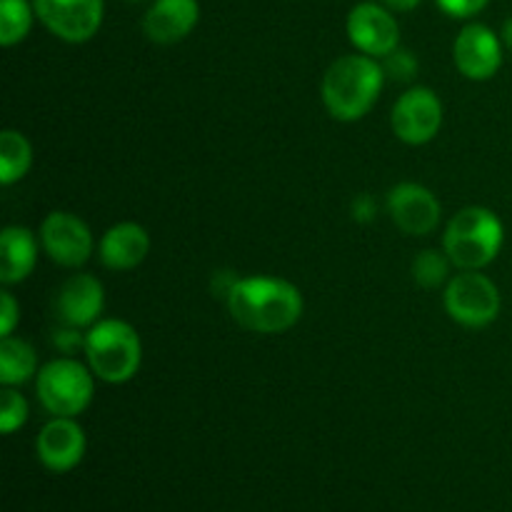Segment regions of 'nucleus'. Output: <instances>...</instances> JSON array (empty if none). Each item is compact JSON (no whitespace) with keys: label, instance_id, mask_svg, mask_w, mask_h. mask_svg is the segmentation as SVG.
Masks as SVG:
<instances>
[{"label":"nucleus","instance_id":"20","mask_svg":"<svg viewBox=\"0 0 512 512\" xmlns=\"http://www.w3.org/2000/svg\"><path fill=\"white\" fill-rule=\"evenodd\" d=\"M35 5L30 0H0V45L13 48L28 38L33 28Z\"/></svg>","mask_w":512,"mask_h":512},{"label":"nucleus","instance_id":"8","mask_svg":"<svg viewBox=\"0 0 512 512\" xmlns=\"http://www.w3.org/2000/svg\"><path fill=\"white\" fill-rule=\"evenodd\" d=\"M40 23L65 43H88L103 25L105 0H33Z\"/></svg>","mask_w":512,"mask_h":512},{"label":"nucleus","instance_id":"5","mask_svg":"<svg viewBox=\"0 0 512 512\" xmlns=\"http://www.w3.org/2000/svg\"><path fill=\"white\" fill-rule=\"evenodd\" d=\"M35 390L53 418H75L93 403L95 373L75 358L50 360L35 375Z\"/></svg>","mask_w":512,"mask_h":512},{"label":"nucleus","instance_id":"7","mask_svg":"<svg viewBox=\"0 0 512 512\" xmlns=\"http://www.w3.org/2000/svg\"><path fill=\"white\" fill-rule=\"evenodd\" d=\"M443 100L433 88H410L400 95L390 113L393 133L408 145H425L443 128Z\"/></svg>","mask_w":512,"mask_h":512},{"label":"nucleus","instance_id":"21","mask_svg":"<svg viewBox=\"0 0 512 512\" xmlns=\"http://www.w3.org/2000/svg\"><path fill=\"white\" fill-rule=\"evenodd\" d=\"M450 268H453V260L448 258L445 250L443 253L440 250H423L413 260V278L420 288L435 290L450 283Z\"/></svg>","mask_w":512,"mask_h":512},{"label":"nucleus","instance_id":"3","mask_svg":"<svg viewBox=\"0 0 512 512\" xmlns=\"http://www.w3.org/2000/svg\"><path fill=\"white\" fill-rule=\"evenodd\" d=\"M505 243V225L483 205H468L445 228L443 250L460 270H483L493 263Z\"/></svg>","mask_w":512,"mask_h":512},{"label":"nucleus","instance_id":"14","mask_svg":"<svg viewBox=\"0 0 512 512\" xmlns=\"http://www.w3.org/2000/svg\"><path fill=\"white\" fill-rule=\"evenodd\" d=\"M105 308V288L95 275H70L55 295V313L70 328H88L98 323Z\"/></svg>","mask_w":512,"mask_h":512},{"label":"nucleus","instance_id":"16","mask_svg":"<svg viewBox=\"0 0 512 512\" xmlns=\"http://www.w3.org/2000/svg\"><path fill=\"white\" fill-rule=\"evenodd\" d=\"M150 235L138 223H118L100 240V263L110 270H133L148 258Z\"/></svg>","mask_w":512,"mask_h":512},{"label":"nucleus","instance_id":"13","mask_svg":"<svg viewBox=\"0 0 512 512\" xmlns=\"http://www.w3.org/2000/svg\"><path fill=\"white\" fill-rule=\"evenodd\" d=\"M85 448H88L85 430L73 418L48 420L35 440L38 460L53 473H70L75 465H80Z\"/></svg>","mask_w":512,"mask_h":512},{"label":"nucleus","instance_id":"28","mask_svg":"<svg viewBox=\"0 0 512 512\" xmlns=\"http://www.w3.org/2000/svg\"><path fill=\"white\" fill-rule=\"evenodd\" d=\"M238 275L235 273H228V270H218V273L213 275V283H210V288H213V295L215 298H225L228 300V295L233 293V288L238 285Z\"/></svg>","mask_w":512,"mask_h":512},{"label":"nucleus","instance_id":"26","mask_svg":"<svg viewBox=\"0 0 512 512\" xmlns=\"http://www.w3.org/2000/svg\"><path fill=\"white\" fill-rule=\"evenodd\" d=\"M53 343L55 348H60L63 353L70 355L73 350L85 348V335H80V328H70V325H65L63 330H55Z\"/></svg>","mask_w":512,"mask_h":512},{"label":"nucleus","instance_id":"31","mask_svg":"<svg viewBox=\"0 0 512 512\" xmlns=\"http://www.w3.org/2000/svg\"><path fill=\"white\" fill-rule=\"evenodd\" d=\"M128 3H143V0H128Z\"/></svg>","mask_w":512,"mask_h":512},{"label":"nucleus","instance_id":"19","mask_svg":"<svg viewBox=\"0 0 512 512\" xmlns=\"http://www.w3.org/2000/svg\"><path fill=\"white\" fill-rule=\"evenodd\" d=\"M33 165V148L20 130L0 133V183L5 188L20 183Z\"/></svg>","mask_w":512,"mask_h":512},{"label":"nucleus","instance_id":"30","mask_svg":"<svg viewBox=\"0 0 512 512\" xmlns=\"http://www.w3.org/2000/svg\"><path fill=\"white\" fill-rule=\"evenodd\" d=\"M500 38H503V43L508 45V48L512 50V15L508 20H505V25H503V35H500Z\"/></svg>","mask_w":512,"mask_h":512},{"label":"nucleus","instance_id":"2","mask_svg":"<svg viewBox=\"0 0 512 512\" xmlns=\"http://www.w3.org/2000/svg\"><path fill=\"white\" fill-rule=\"evenodd\" d=\"M383 83L385 70L378 60L363 53L343 55L325 70L320 95L335 120L353 123L373 110Z\"/></svg>","mask_w":512,"mask_h":512},{"label":"nucleus","instance_id":"12","mask_svg":"<svg viewBox=\"0 0 512 512\" xmlns=\"http://www.w3.org/2000/svg\"><path fill=\"white\" fill-rule=\"evenodd\" d=\"M390 220L405 235H430L440 225V200L420 183H400L388 193Z\"/></svg>","mask_w":512,"mask_h":512},{"label":"nucleus","instance_id":"15","mask_svg":"<svg viewBox=\"0 0 512 512\" xmlns=\"http://www.w3.org/2000/svg\"><path fill=\"white\" fill-rule=\"evenodd\" d=\"M200 20L198 0H153L143 18L148 40L158 45H175L188 38Z\"/></svg>","mask_w":512,"mask_h":512},{"label":"nucleus","instance_id":"25","mask_svg":"<svg viewBox=\"0 0 512 512\" xmlns=\"http://www.w3.org/2000/svg\"><path fill=\"white\" fill-rule=\"evenodd\" d=\"M435 3L450 18H473L480 10L488 8L490 0H435Z\"/></svg>","mask_w":512,"mask_h":512},{"label":"nucleus","instance_id":"11","mask_svg":"<svg viewBox=\"0 0 512 512\" xmlns=\"http://www.w3.org/2000/svg\"><path fill=\"white\" fill-rule=\"evenodd\" d=\"M348 38L355 48L370 58H385L400 48V25L393 10L383 3L365 0L348 15Z\"/></svg>","mask_w":512,"mask_h":512},{"label":"nucleus","instance_id":"24","mask_svg":"<svg viewBox=\"0 0 512 512\" xmlns=\"http://www.w3.org/2000/svg\"><path fill=\"white\" fill-rule=\"evenodd\" d=\"M18 323H20L18 300L13 298V293L3 290V293H0V338H10Z\"/></svg>","mask_w":512,"mask_h":512},{"label":"nucleus","instance_id":"9","mask_svg":"<svg viewBox=\"0 0 512 512\" xmlns=\"http://www.w3.org/2000/svg\"><path fill=\"white\" fill-rule=\"evenodd\" d=\"M40 243L45 255L63 268H80L93 255V233L78 215L53 210L40 225Z\"/></svg>","mask_w":512,"mask_h":512},{"label":"nucleus","instance_id":"6","mask_svg":"<svg viewBox=\"0 0 512 512\" xmlns=\"http://www.w3.org/2000/svg\"><path fill=\"white\" fill-rule=\"evenodd\" d=\"M503 308L500 290L480 270H460L445 285V310L455 323L465 328H488Z\"/></svg>","mask_w":512,"mask_h":512},{"label":"nucleus","instance_id":"10","mask_svg":"<svg viewBox=\"0 0 512 512\" xmlns=\"http://www.w3.org/2000/svg\"><path fill=\"white\" fill-rule=\"evenodd\" d=\"M453 60L460 75L483 83L503 68V38L485 23H468L453 43Z\"/></svg>","mask_w":512,"mask_h":512},{"label":"nucleus","instance_id":"18","mask_svg":"<svg viewBox=\"0 0 512 512\" xmlns=\"http://www.w3.org/2000/svg\"><path fill=\"white\" fill-rule=\"evenodd\" d=\"M33 375H38V355L33 345L13 335L0 340V383L15 388L28 383Z\"/></svg>","mask_w":512,"mask_h":512},{"label":"nucleus","instance_id":"22","mask_svg":"<svg viewBox=\"0 0 512 512\" xmlns=\"http://www.w3.org/2000/svg\"><path fill=\"white\" fill-rule=\"evenodd\" d=\"M28 413V400H25L18 390L5 385L3 393H0V430H3L5 435L20 430L28 423Z\"/></svg>","mask_w":512,"mask_h":512},{"label":"nucleus","instance_id":"27","mask_svg":"<svg viewBox=\"0 0 512 512\" xmlns=\"http://www.w3.org/2000/svg\"><path fill=\"white\" fill-rule=\"evenodd\" d=\"M350 213H353V218L358 220V223H370V220L375 218V213H378V203H375L373 195L363 193L353 200Z\"/></svg>","mask_w":512,"mask_h":512},{"label":"nucleus","instance_id":"29","mask_svg":"<svg viewBox=\"0 0 512 512\" xmlns=\"http://www.w3.org/2000/svg\"><path fill=\"white\" fill-rule=\"evenodd\" d=\"M380 3H383L385 8L393 10V13H410V10L418 8L423 0H380Z\"/></svg>","mask_w":512,"mask_h":512},{"label":"nucleus","instance_id":"1","mask_svg":"<svg viewBox=\"0 0 512 512\" xmlns=\"http://www.w3.org/2000/svg\"><path fill=\"white\" fill-rule=\"evenodd\" d=\"M228 310L240 328L260 335L285 333L303 318V293L290 280L250 275L228 295Z\"/></svg>","mask_w":512,"mask_h":512},{"label":"nucleus","instance_id":"4","mask_svg":"<svg viewBox=\"0 0 512 512\" xmlns=\"http://www.w3.org/2000/svg\"><path fill=\"white\" fill-rule=\"evenodd\" d=\"M83 350L95 378L110 385L133 380L143 363V343L138 330L118 318L90 325Z\"/></svg>","mask_w":512,"mask_h":512},{"label":"nucleus","instance_id":"17","mask_svg":"<svg viewBox=\"0 0 512 512\" xmlns=\"http://www.w3.org/2000/svg\"><path fill=\"white\" fill-rule=\"evenodd\" d=\"M38 263V238L28 228L8 225L0 233V283L18 285Z\"/></svg>","mask_w":512,"mask_h":512},{"label":"nucleus","instance_id":"23","mask_svg":"<svg viewBox=\"0 0 512 512\" xmlns=\"http://www.w3.org/2000/svg\"><path fill=\"white\" fill-rule=\"evenodd\" d=\"M383 70L385 75H390L393 80H403V83H408V80H413L415 73H418V58H415L410 50L395 48L393 53L383 58Z\"/></svg>","mask_w":512,"mask_h":512}]
</instances>
